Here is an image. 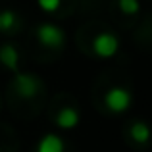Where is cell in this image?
Returning a JSON list of instances; mask_svg holds the SVG:
<instances>
[{
	"mask_svg": "<svg viewBox=\"0 0 152 152\" xmlns=\"http://www.w3.org/2000/svg\"><path fill=\"white\" fill-rule=\"evenodd\" d=\"M41 91V81L31 73H18L15 75V93L21 98H33Z\"/></svg>",
	"mask_w": 152,
	"mask_h": 152,
	"instance_id": "4",
	"label": "cell"
},
{
	"mask_svg": "<svg viewBox=\"0 0 152 152\" xmlns=\"http://www.w3.org/2000/svg\"><path fill=\"white\" fill-rule=\"evenodd\" d=\"M106 106L112 112H125L131 106V93L121 87H112L106 93Z\"/></svg>",
	"mask_w": 152,
	"mask_h": 152,
	"instance_id": "3",
	"label": "cell"
},
{
	"mask_svg": "<svg viewBox=\"0 0 152 152\" xmlns=\"http://www.w3.org/2000/svg\"><path fill=\"white\" fill-rule=\"evenodd\" d=\"M15 25V14L10 10L0 12V31H10Z\"/></svg>",
	"mask_w": 152,
	"mask_h": 152,
	"instance_id": "9",
	"label": "cell"
},
{
	"mask_svg": "<svg viewBox=\"0 0 152 152\" xmlns=\"http://www.w3.org/2000/svg\"><path fill=\"white\" fill-rule=\"evenodd\" d=\"M66 145L64 141L58 137V135H45V137L39 141V146H37V152H64Z\"/></svg>",
	"mask_w": 152,
	"mask_h": 152,
	"instance_id": "5",
	"label": "cell"
},
{
	"mask_svg": "<svg viewBox=\"0 0 152 152\" xmlns=\"http://www.w3.org/2000/svg\"><path fill=\"white\" fill-rule=\"evenodd\" d=\"M118 48H119V42L115 39V35L112 33H100L93 41V50L100 58H112L118 52Z\"/></svg>",
	"mask_w": 152,
	"mask_h": 152,
	"instance_id": "2",
	"label": "cell"
},
{
	"mask_svg": "<svg viewBox=\"0 0 152 152\" xmlns=\"http://www.w3.org/2000/svg\"><path fill=\"white\" fill-rule=\"evenodd\" d=\"M129 133H131V139H133L135 142H146V141H148V137H150L148 127H146L145 123H141V121L133 123Z\"/></svg>",
	"mask_w": 152,
	"mask_h": 152,
	"instance_id": "8",
	"label": "cell"
},
{
	"mask_svg": "<svg viewBox=\"0 0 152 152\" xmlns=\"http://www.w3.org/2000/svg\"><path fill=\"white\" fill-rule=\"evenodd\" d=\"M39 6H41V10L45 12H56L60 8V0H37Z\"/></svg>",
	"mask_w": 152,
	"mask_h": 152,
	"instance_id": "11",
	"label": "cell"
},
{
	"mask_svg": "<svg viewBox=\"0 0 152 152\" xmlns=\"http://www.w3.org/2000/svg\"><path fill=\"white\" fill-rule=\"evenodd\" d=\"M119 8H121L123 14L133 15V14H137V12H139L141 4H139V0H119Z\"/></svg>",
	"mask_w": 152,
	"mask_h": 152,
	"instance_id": "10",
	"label": "cell"
},
{
	"mask_svg": "<svg viewBox=\"0 0 152 152\" xmlns=\"http://www.w3.org/2000/svg\"><path fill=\"white\" fill-rule=\"evenodd\" d=\"M0 62L12 71H18V64H19V54L18 50L14 48L12 45H4L0 48Z\"/></svg>",
	"mask_w": 152,
	"mask_h": 152,
	"instance_id": "7",
	"label": "cell"
},
{
	"mask_svg": "<svg viewBox=\"0 0 152 152\" xmlns=\"http://www.w3.org/2000/svg\"><path fill=\"white\" fill-rule=\"evenodd\" d=\"M56 123H58L62 129H73L79 123V112L75 108H64L58 112L56 115Z\"/></svg>",
	"mask_w": 152,
	"mask_h": 152,
	"instance_id": "6",
	"label": "cell"
},
{
	"mask_svg": "<svg viewBox=\"0 0 152 152\" xmlns=\"http://www.w3.org/2000/svg\"><path fill=\"white\" fill-rule=\"evenodd\" d=\"M37 39L46 48H60L66 41V33L54 23H42L37 29Z\"/></svg>",
	"mask_w": 152,
	"mask_h": 152,
	"instance_id": "1",
	"label": "cell"
}]
</instances>
